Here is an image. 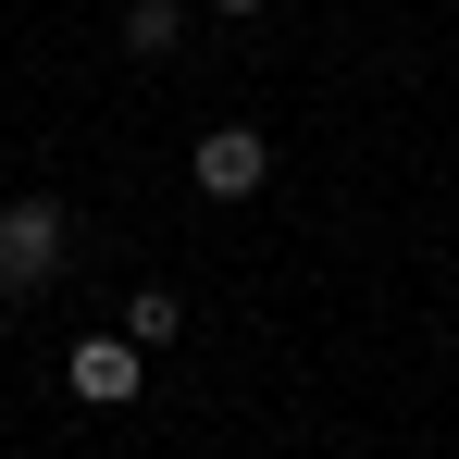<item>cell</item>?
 Segmentation results:
<instances>
[{
    "label": "cell",
    "instance_id": "6da1fadb",
    "mask_svg": "<svg viewBox=\"0 0 459 459\" xmlns=\"http://www.w3.org/2000/svg\"><path fill=\"white\" fill-rule=\"evenodd\" d=\"M50 273H63V212L50 199H0V299L50 286Z\"/></svg>",
    "mask_w": 459,
    "mask_h": 459
},
{
    "label": "cell",
    "instance_id": "7a4b0ae2",
    "mask_svg": "<svg viewBox=\"0 0 459 459\" xmlns=\"http://www.w3.org/2000/svg\"><path fill=\"white\" fill-rule=\"evenodd\" d=\"M63 385H75L87 410H125L137 397V335H75L63 348Z\"/></svg>",
    "mask_w": 459,
    "mask_h": 459
},
{
    "label": "cell",
    "instance_id": "3957f363",
    "mask_svg": "<svg viewBox=\"0 0 459 459\" xmlns=\"http://www.w3.org/2000/svg\"><path fill=\"white\" fill-rule=\"evenodd\" d=\"M186 174H199V186H212V199H248V186H261V174H273V150H261V137H248V125H212V137H199V161H186Z\"/></svg>",
    "mask_w": 459,
    "mask_h": 459
},
{
    "label": "cell",
    "instance_id": "277c9868",
    "mask_svg": "<svg viewBox=\"0 0 459 459\" xmlns=\"http://www.w3.org/2000/svg\"><path fill=\"white\" fill-rule=\"evenodd\" d=\"M125 335H137V348H174V335H186V299H174V286H137V299H125Z\"/></svg>",
    "mask_w": 459,
    "mask_h": 459
},
{
    "label": "cell",
    "instance_id": "5b68a950",
    "mask_svg": "<svg viewBox=\"0 0 459 459\" xmlns=\"http://www.w3.org/2000/svg\"><path fill=\"white\" fill-rule=\"evenodd\" d=\"M174 38H186V13H174V0H125V50H137V63H161Z\"/></svg>",
    "mask_w": 459,
    "mask_h": 459
},
{
    "label": "cell",
    "instance_id": "8992f818",
    "mask_svg": "<svg viewBox=\"0 0 459 459\" xmlns=\"http://www.w3.org/2000/svg\"><path fill=\"white\" fill-rule=\"evenodd\" d=\"M212 13H261V0H212Z\"/></svg>",
    "mask_w": 459,
    "mask_h": 459
}]
</instances>
